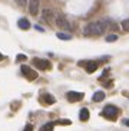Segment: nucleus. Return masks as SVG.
I'll return each mask as SVG.
<instances>
[{
    "label": "nucleus",
    "mask_w": 129,
    "mask_h": 131,
    "mask_svg": "<svg viewBox=\"0 0 129 131\" xmlns=\"http://www.w3.org/2000/svg\"><path fill=\"white\" fill-rule=\"evenodd\" d=\"M56 36L59 39H62V40H70V39H72V36H70V35H68V33H62V32L56 33Z\"/></svg>",
    "instance_id": "f8f14e48"
},
{
    "label": "nucleus",
    "mask_w": 129,
    "mask_h": 131,
    "mask_svg": "<svg viewBox=\"0 0 129 131\" xmlns=\"http://www.w3.org/2000/svg\"><path fill=\"white\" fill-rule=\"evenodd\" d=\"M110 20L108 19H102V20H98V22H92V23L86 25L83 29V35L85 36H99V35H103L105 30L108 29Z\"/></svg>",
    "instance_id": "f257e3e1"
},
{
    "label": "nucleus",
    "mask_w": 129,
    "mask_h": 131,
    "mask_svg": "<svg viewBox=\"0 0 129 131\" xmlns=\"http://www.w3.org/2000/svg\"><path fill=\"white\" fill-rule=\"evenodd\" d=\"M43 96H45V102H46V104H53V102H55L53 95H50V94H46V95H43Z\"/></svg>",
    "instance_id": "4468645a"
},
{
    "label": "nucleus",
    "mask_w": 129,
    "mask_h": 131,
    "mask_svg": "<svg viewBox=\"0 0 129 131\" xmlns=\"http://www.w3.org/2000/svg\"><path fill=\"white\" fill-rule=\"evenodd\" d=\"M115 40H118V35H109V36H106V42H115Z\"/></svg>",
    "instance_id": "f3484780"
},
{
    "label": "nucleus",
    "mask_w": 129,
    "mask_h": 131,
    "mask_svg": "<svg viewBox=\"0 0 129 131\" xmlns=\"http://www.w3.org/2000/svg\"><path fill=\"white\" fill-rule=\"evenodd\" d=\"M102 117H105L108 119H115L118 117V108L113 107V105H106L102 111Z\"/></svg>",
    "instance_id": "f03ea898"
},
{
    "label": "nucleus",
    "mask_w": 129,
    "mask_h": 131,
    "mask_svg": "<svg viewBox=\"0 0 129 131\" xmlns=\"http://www.w3.org/2000/svg\"><path fill=\"white\" fill-rule=\"evenodd\" d=\"M29 12L32 16H36L39 13V0H29Z\"/></svg>",
    "instance_id": "0eeeda50"
},
{
    "label": "nucleus",
    "mask_w": 129,
    "mask_h": 131,
    "mask_svg": "<svg viewBox=\"0 0 129 131\" xmlns=\"http://www.w3.org/2000/svg\"><path fill=\"white\" fill-rule=\"evenodd\" d=\"M34 27H36V29H37L39 32H43V29H42V27H40V26H34Z\"/></svg>",
    "instance_id": "5701e85b"
},
{
    "label": "nucleus",
    "mask_w": 129,
    "mask_h": 131,
    "mask_svg": "<svg viewBox=\"0 0 129 131\" xmlns=\"http://www.w3.org/2000/svg\"><path fill=\"white\" fill-rule=\"evenodd\" d=\"M19 3L22 4V6H24V4L27 3V0H19Z\"/></svg>",
    "instance_id": "412c9836"
},
{
    "label": "nucleus",
    "mask_w": 129,
    "mask_h": 131,
    "mask_svg": "<svg viewBox=\"0 0 129 131\" xmlns=\"http://www.w3.org/2000/svg\"><path fill=\"white\" fill-rule=\"evenodd\" d=\"M24 131H33V127H32L30 124H27L26 127H24Z\"/></svg>",
    "instance_id": "aec40b11"
},
{
    "label": "nucleus",
    "mask_w": 129,
    "mask_h": 131,
    "mask_svg": "<svg viewBox=\"0 0 129 131\" xmlns=\"http://www.w3.org/2000/svg\"><path fill=\"white\" fill-rule=\"evenodd\" d=\"M22 73L27 78V79H29V81H33V79H36V78H37V73L33 72V71H32V68H29V66H26V65L22 66Z\"/></svg>",
    "instance_id": "423d86ee"
},
{
    "label": "nucleus",
    "mask_w": 129,
    "mask_h": 131,
    "mask_svg": "<svg viewBox=\"0 0 129 131\" xmlns=\"http://www.w3.org/2000/svg\"><path fill=\"white\" fill-rule=\"evenodd\" d=\"M79 118L82 119V121H87V119H89V110H87V108H82V110H80Z\"/></svg>",
    "instance_id": "9b49d317"
},
{
    "label": "nucleus",
    "mask_w": 129,
    "mask_h": 131,
    "mask_svg": "<svg viewBox=\"0 0 129 131\" xmlns=\"http://www.w3.org/2000/svg\"><path fill=\"white\" fill-rule=\"evenodd\" d=\"M123 124H125V125H128V127H129V119H123Z\"/></svg>",
    "instance_id": "4be33fe9"
},
{
    "label": "nucleus",
    "mask_w": 129,
    "mask_h": 131,
    "mask_svg": "<svg viewBox=\"0 0 129 131\" xmlns=\"http://www.w3.org/2000/svg\"><path fill=\"white\" fill-rule=\"evenodd\" d=\"M50 17H52V12H50L49 9L47 10H43V20H50Z\"/></svg>",
    "instance_id": "dca6fc26"
},
{
    "label": "nucleus",
    "mask_w": 129,
    "mask_h": 131,
    "mask_svg": "<svg viewBox=\"0 0 129 131\" xmlns=\"http://www.w3.org/2000/svg\"><path fill=\"white\" fill-rule=\"evenodd\" d=\"M53 125H55L53 123H47L40 128V131H53Z\"/></svg>",
    "instance_id": "ddd939ff"
},
{
    "label": "nucleus",
    "mask_w": 129,
    "mask_h": 131,
    "mask_svg": "<svg viewBox=\"0 0 129 131\" xmlns=\"http://www.w3.org/2000/svg\"><path fill=\"white\" fill-rule=\"evenodd\" d=\"M56 124H70V119H60V121H56Z\"/></svg>",
    "instance_id": "6ab92c4d"
},
{
    "label": "nucleus",
    "mask_w": 129,
    "mask_h": 131,
    "mask_svg": "<svg viewBox=\"0 0 129 131\" xmlns=\"http://www.w3.org/2000/svg\"><path fill=\"white\" fill-rule=\"evenodd\" d=\"M33 62H34V66H36V68H39V69H42V71L50 69V66H52V65H50V62H49V61H46V59L34 58Z\"/></svg>",
    "instance_id": "39448f33"
},
{
    "label": "nucleus",
    "mask_w": 129,
    "mask_h": 131,
    "mask_svg": "<svg viewBox=\"0 0 129 131\" xmlns=\"http://www.w3.org/2000/svg\"><path fill=\"white\" fill-rule=\"evenodd\" d=\"M92 100H93V102H100V101H103L105 100V92L103 91H96L93 94V96H92Z\"/></svg>",
    "instance_id": "1a4fd4ad"
},
{
    "label": "nucleus",
    "mask_w": 129,
    "mask_h": 131,
    "mask_svg": "<svg viewBox=\"0 0 129 131\" xmlns=\"http://www.w3.org/2000/svg\"><path fill=\"white\" fill-rule=\"evenodd\" d=\"M122 29L125 32H129V19H125V20H122V23H121Z\"/></svg>",
    "instance_id": "2eb2a0df"
},
{
    "label": "nucleus",
    "mask_w": 129,
    "mask_h": 131,
    "mask_svg": "<svg viewBox=\"0 0 129 131\" xmlns=\"http://www.w3.org/2000/svg\"><path fill=\"white\" fill-rule=\"evenodd\" d=\"M96 69H98V62L91 61V62H87V63H86V72H87V73L95 72Z\"/></svg>",
    "instance_id": "9d476101"
},
{
    "label": "nucleus",
    "mask_w": 129,
    "mask_h": 131,
    "mask_svg": "<svg viewBox=\"0 0 129 131\" xmlns=\"http://www.w3.org/2000/svg\"><path fill=\"white\" fill-rule=\"evenodd\" d=\"M55 22H56L57 27H60V29H63V30H69V29H70V23H69V20L66 19L63 15H57L56 19H55Z\"/></svg>",
    "instance_id": "7ed1b4c3"
},
{
    "label": "nucleus",
    "mask_w": 129,
    "mask_h": 131,
    "mask_svg": "<svg viewBox=\"0 0 129 131\" xmlns=\"http://www.w3.org/2000/svg\"><path fill=\"white\" fill-rule=\"evenodd\" d=\"M17 26H19L20 29H23V30H27V29H30V23H29V20L24 19V17L19 19V22H17Z\"/></svg>",
    "instance_id": "6e6552de"
},
{
    "label": "nucleus",
    "mask_w": 129,
    "mask_h": 131,
    "mask_svg": "<svg viewBox=\"0 0 129 131\" xmlns=\"http://www.w3.org/2000/svg\"><path fill=\"white\" fill-rule=\"evenodd\" d=\"M2 59H3V55H2V53H0V61H2Z\"/></svg>",
    "instance_id": "b1692460"
},
{
    "label": "nucleus",
    "mask_w": 129,
    "mask_h": 131,
    "mask_svg": "<svg viewBox=\"0 0 129 131\" xmlns=\"http://www.w3.org/2000/svg\"><path fill=\"white\" fill-rule=\"evenodd\" d=\"M26 55H22V53H20V55H17V58H16V61H17V62H20V61H26Z\"/></svg>",
    "instance_id": "a211bd4d"
},
{
    "label": "nucleus",
    "mask_w": 129,
    "mask_h": 131,
    "mask_svg": "<svg viewBox=\"0 0 129 131\" xmlns=\"http://www.w3.org/2000/svg\"><path fill=\"white\" fill-rule=\"evenodd\" d=\"M85 94L83 92H76V91H69L66 94V98H68L69 102H78V101H82L83 100Z\"/></svg>",
    "instance_id": "20e7f679"
}]
</instances>
